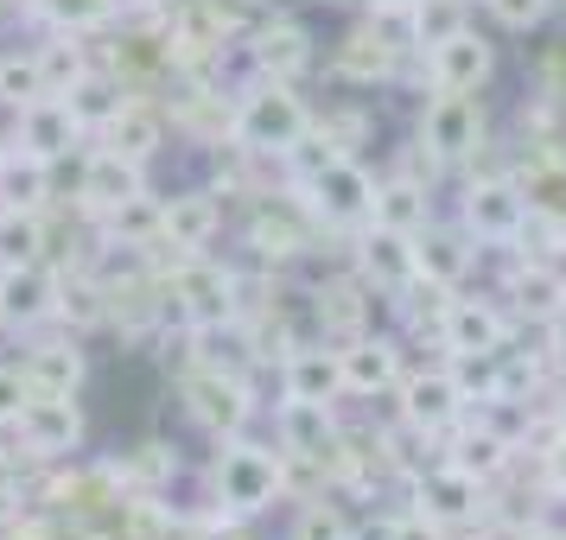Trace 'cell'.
Returning a JSON list of instances; mask_svg holds the SVG:
<instances>
[{
	"instance_id": "44",
	"label": "cell",
	"mask_w": 566,
	"mask_h": 540,
	"mask_svg": "<svg viewBox=\"0 0 566 540\" xmlns=\"http://www.w3.org/2000/svg\"><path fill=\"white\" fill-rule=\"evenodd\" d=\"M382 540H446V528L413 509V515H395V521H382Z\"/></svg>"
},
{
	"instance_id": "47",
	"label": "cell",
	"mask_w": 566,
	"mask_h": 540,
	"mask_svg": "<svg viewBox=\"0 0 566 540\" xmlns=\"http://www.w3.org/2000/svg\"><path fill=\"white\" fill-rule=\"evenodd\" d=\"M363 13H369V20H401V13H408L413 0H357Z\"/></svg>"
},
{
	"instance_id": "26",
	"label": "cell",
	"mask_w": 566,
	"mask_h": 540,
	"mask_svg": "<svg viewBox=\"0 0 566 540\" xmlns=\"http://www.w3.org/2000/svg\"><path fill=\"white\" fill-rule=\"evenodd\" d=\"M281 388L293 401H344V369H337V343H293L281 362Z\"/></svg>"
},
{
	"instance_id": "34",
	"label": "cell",
	"mask_w": 566,
	"mask_h": 540,
	"mask_svg": "<svg viewBox=\"0 0 566 540\" xmlns=\"http://www.w3.org/2000/svg\"><path fill=\"white\" fill-rule=\"evenodd\" d=\"M52 325H64V331H77V337L96 331V325H108V286L96 280V274H64Z\"/></svg>"
},
{
	"instance_id": "24",
	"label": "cell",
	"mask_w": 566,
	"mask_h": 540,
	"mask_svg": "<svg viewBox=\"0 0 566 540\" xmlns=\"http://www.w3.org/2000/svg\"><path fill=\"white\" fill-rule=\"evenodd\" d=\"M274 445L286 458H325L337 445V407L332 401H293L286 394L274 407Z\"/></svg>"
},
{
	"instance_id": "38",
	"label": "cell",
	"mask_w": 566,
	"mask_h": 540,
	"mask_svg": "<svg viewBox=\"0 0 566 540\" xmlns=\"http://www.w3.org/2000/svg\"><path fill=\"white\" fill-rule=\"evenodd\" d=\"M286 540H357V521L337 509L332 489H325V496H306V502H300V515H293Z\"/></svg>"
},
{
	"instance_id": "22",
	"label": "cell",
	"mask_w": 566,
	"mask_h": 540,
	"mask_svg": "<svg viewBox=\"0 0 566 540\" xmlns=\"http://www.w3.org/2000/svg\"><path fill=\"white\" fill-rule=\"evenodd\" d=\"M20 369H27V382L45 388V394H77L83 375H90V350H83L77 331H52V337H32Z\"/></svg>"
},
{
	"instance_id": "28",
	"label": "cell",
	"mask_w": 566,
	"mask_h": 540,
	"mask_svg": "<svg viewBox=\"0 0 566 540\" xmlns=\"http://www.w3.org/2000/svg\"><path fill=\"white\" fill-rule=\"evenodd\" d=\"M369 306H376V286H363L357 274H337V280L318 286V331H325V343H350V337L376 331Z\"/></svg>"
},
{
	"instance_id": "45",
	"label": "cell",
	"mask_w": 566,
	"mask_h": 540,
	"mask_svg": "<svg viewBox=\"0 0 566 540\" xmlns=\"http://www.w3.org/2000/svg\"><path fill=\"white\" fill-rule=\"evenodd\" d=\"M541 331H547V350H541V357H547V362L566 375V311H560V318H547Z\"/></svg>"
},
{
	"instance_id": "14",
	"label": "cell",
	"mask_w": 566,
	"mask_h": 540,
	"mask_svg": "<svg viewBox=\"0 0 566 540\" xmlns=\"http://www.w3.org/2000/svg\"><path fill=\"white\" fill-rule=\"evenodd\" d=\"M350 267H357L363 286H376V293H388V299H401L408 286H420L413 235H401V230H376V223H363L357 248H350Z\"/></svg>"
},
{
	"instance_id": "51",
	"label": "cell",
	"mask_w": 566,
	"mask_h": 540,
	"mask_svg": "<svg viewBox=\"0 0 566 540\" xmlns=\"http://www.w3.org/2000/svg\"><path fill=\"white\" fill-rule=\"evenodd\" d=\"M0 540H7V534H0Z\"/></svg>"
},
{
	"instance_id": "41",
	"label": "cell",
	"mask_w": 566,
	"mask_h": 540,
	"mask_svg": "<svg viewBox=\"0 0 566 540\" xmlns=\"http://www.w3.org/2000/svg\"><path fill=\"white\" fill-rule=\"evenodd\" d=\"M554 7H560V0H484V13H490L503 32H535V27H547V20H554Z\"/></svg>"
},
{
	"instance_id": "6",
	"label": "cell",
	"mask_w": 566,
	"mask_h": 540,
	"mask_svg": "<svg viewBox=\"0 0 566 540\" xmlns=\"http://www.w3.org/2000/svg\"><path fill=\"white\" fill-rule=\"evenodd\" d=\"M191 426H205L210 438H235L249 420H255V394H249V375H230V369H205L191 362V375L179 388Z\"/></svg>"
},
{
	"instance_id": "4",
	"label": "cell",
	"mask_w": 566,
	"mask_h": 540,
	"mask_svg": "<svg viewBox=\"0 0 566 540\" xmlns=\"http://www.w3.org/2000/svg\"><path fill=\"white\" fill-rule=\"evenodd\" d=\"M300 198H306L312 223H332V230H363L369 223V204H376V172L363 166V159L337 153L325 159L306 184H293Z\"/></svg>"
},
{
	"instance_id": "1",
	"label": "cell",
	"mask_w": 566,
	"mask_h": 540,
	"mask_svg": "<svg viewBox=\"0 0 566 540\" xmlns=\"http://www.w3.org/2000/svg\"><path fill=\"white\" fill-rule=\"evenodd\" d=\"M281 445H255V438H217V458H210V496L230 521L274 509L281 502Z\"/></svg>"
},
{
	"instance_id": "50",
	"label": "cell",
	"mask_w": 566,
	"mask_h": 540,
	"mask_svg": "<svg viewBox=\"0 0 566 540\" xmlns=\"http://www.w3.org/2000/svg\"><path fill=\"white\" fill-rule=\"evenodd\" d=\"M223 540H242V534H223Z\"/></svg>"
},
{
	"instance_id": "30",
	"label": "cell",
	"mask_w": 566,
	"mask_h": 540,
	"mask_svg": "<svg viewBox=\"0 0 566 540\" xmlns=\"http://www.w3.org/2000/svg\"><path fill=\"white\" fill-rule=\"evenodd\" d=\"M128 96H134V89L122 83V71H96V64H90V71L64 89V108H71V121H77L83 134H103L108 121L122 115Z\"/></svg>"
},
{
	"instance_id": "11",
	"label": "cell",
	"mask_w": 566,
	"mask_h": 540,
	"mask_svg": "<svg viewBox=\"0 0 566 540\" xmlns=\"http://www.w3.org/2000/svg\"><path fill=\"white\" fill-rule=\"evenodd\" d=\"M408 484H413V509L427 515V521H439L446 534H452V528H471V521L490 509V502H484V484H478V477H464L459 464H446V458H439V464H420Z\"/></svg>"
},
{
	"instance_id": "42",
	"label": "cell",
	"mask_w": 566,
	"mask_h": 540,
	"mask_svg": "<svg viewBox=\"0 0 566 540\" xmlns=\"http://www.w3.org/2000/svg\"><path fill=\"white\" fill-rule=\"evenodd\" d=\"M27 401H32V382H27V369H20V362H0V426H13Z\"/></svg>"
},
{
	"instance_id": "15",
	"label": "cell",
	"mask_w": 566,
	"mask_h": 540,
	"mask_svg": "<svg viewBox=\"0 0 566 540\" xmlns=\"http://www.w3.org/2000/svg\"><path fill=\"white\" fill-rule=\"evenodd\" d=\"M337 369H344V394L382 401V394H395V382L408 375V369H401V337H388V331L350 337V343H337Z\"/></svg>"
},
{
	"instance_id": "33",
	"label": "cell",
	"mask_w": 566,
	"mask_h": 540,
	"mask_svg": "<svg viewBox=\"0 0 566 540\" xmlns=\"http://www.w3.org/2000/svg\"><path fill=\"white\" fill-rule=\"evenodd\" d=\"M103 242L108 248H140V255H159V198L154 191H134L128 204H115L103 216Z\"/></svg>"
},
{
	"instance_id": "36",
	"label": "cell",
	"mask_w": 566,
	"mask_h": 540,
	"mask_svg": "<svg viewBox=\"0 0 566 540\" xmlns=\"http://www.w3.org/2000/svg\"><path fill=\"white\" fill-rule=\"evenodd\" d=\"M32 57H39L45 96H64V89L90 71V45H83V32H52L45 45H32Z\"/></svg>"
},
{
	"instance_id": "2",
	"label": "cell",
	"mask_w": 566,
	"mask_h": 540,
	"mask_svg": "<svg viewBox=\"0 0 566 540\" xmlns=\"http://www.w3.org/2000/svg\"><path fill=\"white\" fill-rule=\"evenodd\" d=\"M312 128V108L293 83H274V77H255L230 108V140L249 147L255 159H281L300 134Z\"/></svg>"
},
{
	"instance_id": "3",
	"label": "cell",
	"mask_w": 566,
	"mask_h": 540,
	"mask_svg": "<svg viewBox=\"0 0 566 540\" xmlns=\"http://www.w3.org/2000/svg\"><path fill=\"white\" fill-rule=\"evenodd\" d=\"M166 311H179V325H223V318H242V280L235 267L210 255H172V274H166Z\"/></svg>"
},
{
	"instance_id": "25",
	"label": "cell",
	"mask_w": 566,
	"mask_h": 540,
	"mask_svg": "<svg viewBox=\"0 0 566 540\" xmlns=\"http://www.w3.org/2000/svg\"><path fill=\"white\" fill-rule=\"evenodd\" d=\"M134 191H147V166H134V159L108 153V147H96V153L83 159V172H77V204L90 210V216H108L115 204H128Z\"/></svg>"
},
{
	"instance_id": "29",
	"label": "cell",
	"mask_w": 566,
	"mask_h": 540,
	"mask_svg": "<svg viewBox=\"0 0 566 540\" xmlns=\"http://www.w3.org/2000/svg\"><path fill=\"white\" fill-rule=\"evenodd\" d=\"M369 223H376V230L420 235L427 223H433V184L408 179V172H388V179H376V204H369Z\"/></svg>"
},
{
	"instance_id": "32",
	"label": "cell",
	"mask_w": 566,
	"mask_h": 540,
	"mask_svg": "<svg viewBox=\"0 0 566 540\" xmlns=\"http://www.w3.org/2000/svg\"><path fill=\"white\" fill-rule=\"evenodd\" d=\"M52 172L57 166L32 159L27 147H0V210H45Z\"/></svg>"
},
{
	"instance_id": "5",
	"label": "cell",
	"mask_w": 566,
	"mask_h": 540,
	"mask_svg": "<svg viewBox=\"0 0 566 540\" xmlns=\"http://www.w3.org/2000/svg\"><path fill=\"white\" fill-rule=\"evenodd\" d=\"M459 223L478 248H515L522 242V223H528V191L496 172V179H471L459 198Z\"/></svg>"
},
{
	"instance_id": "20",
	"label": "cell",
	"mask_w": 566,
	"mask_h": 540,
	"mask_svg": "<svg viewBox=\"0 0 566 540\" xmlns=\"http://www.w3.org/2000/svg\"><path fill=\"white\" fill-rule=\"evenodd\" d=\"M413 261H420V280L427 286L459 293L471 280V267H478V242L464 235V223H427L413 235Z\"/></svg>"
},
{
	"instance_id": "31",
	"label": "cell",
	"mask_w": 566,
	"mask_h": 540,
	"mask_svg": "<svg viewBox=\"0 0 566 540\" xmlns=\"http://www.w3.org/2000/svg\"><path fill=\"white\" fill-rule=\"evenodd\" d=\"M337 77L344 83H382L388 71H395V45L382 39V20H363V27H350L344 39H337Z\"/></svg>"
},
{
	"instance_id": "8",
	"label": "cell",
	"mask_w": 566,
	"mask_h": 540,
	"mask_svg": "<svg viewBox=\"0 0 566 540\" xmlns=\"http://www.w3.org/2000/svg\"><path fill=\"white\" fill-rule=\"evenodd\" d=\"M433 331H439V350L446 357H496L510 343L515 318L496 299H484V293H446Z\"/></svg>"
},
{
	"instance_id": "21",
	"label": "cell",
	"mask_w": 566,
	"mask_h": 540,
	"mask_svg": "<svg viewBox=\"0 0 566 540\" xmlns=\"http://www.w3.org/2000/svg\"><path fill=\"white\" fill-rule=\"evenodd\" d=\"M83 128L71 121V108H64V96H39V103H27L20 115H13V147H27L32 159H45V166H57V159L77 153Z\"/></svg>"
},
{
	"instance_id": "12",
	"label": "cell",
	"mask_w": 566,
	"mask_h": 540,
	"mask_svg": "<svg viewBox=\"0 0 566 540\" xmlns=\"http://www.w3.org/2000/svg\"><path fill=\"white\" fill-rule=\"evenodd\" d=\"M57 274L52 261H27V267H0V331H45L57 318Z\"/></svg>"
},
{
	"instance_id": "35",
	"label": "cell",
	"mask_w": 566,
	"mask_h": 540,
	"mask_svg": "<svg viewBox=\"0 0 566 540\" xmlns=\"http://www.w3.org/2000/svg\"><path fill=\"white\" fill-rule=\"evenodd\" d=\"M401 20H408V45L427 57L433 45H446L459 27H471V0H413Z\"/></svg>"
},
{
	"instance_id": "37",
	"label": "cell",
	"mask_w": 566,
	"mask_h": 540,
	"mask_svg": "<svg viewBox=\"0 0 566 540\" xmlns=\"http://www.w3.org/2000/svg\"><path fill=\"white\" fill-rule=\"evenodd\" d=\"M45 210H0V267H27V261H45Z\"/></svg>"
},
{
	"instance_id": "23",
	"label": "cell",
	"mask_w": 566,
	"mask_h": 540,
	"mask_svg": "<svg viewBox=\"0 0 566 540\" xmlns=\"http://www.w3.org/2000/svg\"><path fill=\"white\" fill-rule=\"evenodd\" d=\"M439 438H446V464H459L464 477H478L484 489L515 464V445L490 420H459V426H446Z\"/></svg>"
},
{
	"instance_id": "39",
	"label": "cell",
	"mask_w": 566,
	"mask_h": 540,
	"mask_svg": "<svg viewBox=\"0 0 566 540\" xmlns=\"http://www.w3.org/2000/svg\"><path fill=\"white\" fill-rule=\"evenodd\" d=\"M45 96V77H39V57L32 52H7L0 57V108L7 115H20L27 103Z\"/></svg>"
},
{
	"instance_id": "46",
	"label": "cell",
	"mask_w": 566,
	"mask_h": 540,
	"mask_svg": "<svg viewBox=\"0 0 566 540\" xmlns=\"http://www.w3.org/2000/svg\"><path fill=\"white\" fill-rule=\"evenodd\" d=\"M547 489H554V496L566 502V433H560V445L547 452Z\"/></svg>"
},
{
	"instance_id": "10",
	"label": "cell",
	"mask_w": 566,
	"mask_h": 540,
	"mask_svg": "<svg viewBox=\"0 0 566 540\" xmlns=\"http://www.w3.org/2000/svg\"><path fill=\"white\" fill-rule=\"evenodd\" d=\"M223 235V191L217 184H185L159 198V248L172 255H210V242Z\"/></svg>"
},
{
	"instance_id": "49",
	"label": "cell",
	"mask_w": 566,
	"mask_h": 540,
	"mask_svg": "<svg viewBox=\"0 0 566 540\" xmlns=\"http://www.w3.org/2000/svg\"><path fill=\"white\" fill-rule=\"evenodd\" d=\"M522 540H566V534H547V528H528Z\"/></svg>"
},
{
	"instance_id": "9",
	"label": "cell",
	"mask_w": 566,
	"mask_h": 540,
	"mask_svg": "<svg viewBox=\"0 0 566 540\" xmlns=\"http://www.w3.org/2000/svg\"><path fill=\"white\" fill-rule=\"evenodd\" d=\"M13 438H20V452H27L32 464L71 458V452L83 445L77 394H45V388H32V401L20 407V420H13Z\"/></svg>"
},
{
	"instance_id": "18",
	"label": "cell",
	"mask_w": 566,
	"mask_h": 540,
	"mask_svg": "<svg viewBox=\"0 0 566 540\" xmlns=\"http://www.w3.org/2000/svg\"><path fill=\"white\" fill-rule=\"evenodd\" d=\"M395 401H401V420L408 426H420V433H446V426H459L464 420V388L452 369H413V375H401L395 382Z\"/></svg>"
},
{
	"instance_id": "27",
	"label": "cell",
	"mask_w": 566,
	"mask_h": 540,
	"mask_svg": "<svg viewBox=\"0 0 566 540\" xmlns=\"http://www.w3.org/2000/svg\"><path fill=\"white\" fill-rule=\"evenodd\" d=\"M166 134H172V128H166V108L128 96L122 115L103 128V147H108V153H122V159H134V166H154V159L166 153Z\"/></svg>"
},
{
	"instance_id": "43",
	"label": "cell",
	"mask_w": 566,
	"mask_h": 540,
	"mask_svg": "<svg viewBox=\"0 0 566 540\" xmlns=\"http://www.w3.org/2000/svg\"><path fill=\"white\" fill-rule=\"evenodd\" d=\"M27 489H20V477H7V470H0V534H13V528H20V521H27Z\"/></svg>"
},
{
	"instance_id": "16",
	"label": "cell",
	"mask_w": 566,
	"mask_h": 540,
	"mask_svg": "<svg viewBox=\"0 0 566 540\" xmlns=\"http://www.w3.org/2000/svg\"><path fill=\"white\" fill-rule=\"evenodd\" d=\"M427 64V83L433 89H452V96H478L490 77H496V45H490L478 27H459L446 45H433V52L420 57Z\"/></svg>"
},
{
	"instance_id": "40",
	"label": "cell",
	"mask_w": 566,
	"mask_h": 540,
	"mask_svg": "<svg viewBox=\"0 0 566 540\" xmlns=\"http://www.w3.org/2000/svg\"><path fill=\"white\" fill-rule=\"evenodd\" d=\"M52 32H96L115 20V0H32Z\"/></svg>"
},
{
	"instance_id": "7",
	"label": "cell",
	"mask_w": 566,
	"mask_h": 540,
	"mask_svg": "<svg viewBox=\"0 0 566 540\" xmlns=\"http://www.w3.org/2000/svg\"><path fill=\"white\" fill-rule=\"evenodd\" d=\"M413 140L427 147L446 166H464V159L484 153V103L478 96H452V89H433L427 108H420V128Z\"/></svg>"
},
{
	"instance_id": "48",
	"label": "cell",
	"mask_w": 566,
	"mask_h": 540,
	"mask_svg": "<svg viewBox=\"0 0 566 540\" xmlns=\"http://www.w3.org/2000/svg\"><path fill=\"white\" fill-rule=\"evenodd\" d=\"M547 407H554V413H560V420H566V375H560V382H554V401H547Z\"/></svg>"
},
{
	"instance_id": "19",
	"label": "cell",
	"mask_w": 566,
	"mask_h": 540,
	"mask_svg": "<svg viewBox=\"0 0 566 540\" xmlns=\"http://www.w3.org/2000/svg\"><path fill=\"white\" fill-rule=\"evenodd\" d=\"M503 299H510V318H522V325H547V318H560L566 311V267H554L547 255L515 261L510 280H503Z\"/></svg>"
},
{
	"instance_id": "17",
	"label": "cell",
	"mask_w": 566,
	"mask_h": 540,
	"mask_svg": "<svg viewBox=\"0 0 566 540\" xmlns=\"http://www.w3.org/2000/svg\"><path fill=\"white\" fill-rule=\"evenodd\" d=\"M312 210L306 198L293 191V198H274V204H261L255 216H249V255L268 261V267H286V261H300L312 248Z\"/></svg>"
},
{
	"instance_id": "13",
	"label": "cell",
	"mask_w": 566,
	"mask_h": 540,
	"mask_svg": "<svg viewBox=\"0 0 566 540\" xmlns=\"http://www.w3.org/2000/svg\"><path fill=\"white\" fill-rule=\"evenodd\" d=\"M235 45H242V57H249V71H255V77H274V83H293V77H306L312 71V32L300 27V20H255V27L242 32V39H235Z\"/></svg>"
}]
</instances>
